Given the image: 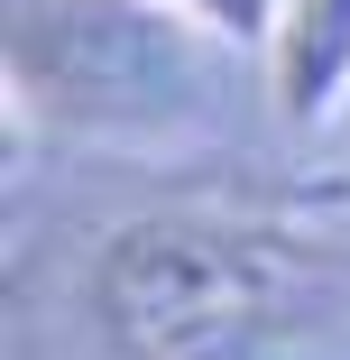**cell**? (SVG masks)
Instances as JSON below:
<instances>
[{"label":"cell","instance_id":"cell-1","mask_svg":"<svg viewBox=\"0 0 350 360\" xmlns=\"http://www.w3.org/2000/svg\"><path fill=\"white\" fill-rule=\"evenodd\" d=\"M10 111L102 148H184L240 93V46L166 0H0Z\"/></svg>","mask_w":350,"mask_h":360},{"label":"cell","instance_id":"cell-2","mask_svg":"<svg viewBox=\"0 0 350 360\" xmlns=\"http://www.w3.org/2000/svg\"><path fill=\"white\" fill-rule=\"evenodd\" d=\"M286 250L203 212L120 222L93 259V314L129 360H249L267 333H286Z\"/></svg>","mask_w":350,"mask_h":360},{"label":"cell","instance_id":"cell-3","mask_svg":"<svg viewBox=\"0 0 350 360\" xmlns=\"http://www.w3.org/2000/svg\"><path fill=\"white\" fill-rule=\"evenodd\" d=\"M267 102L276 120H323L350 93V0H286V19L267 37Z\"/></svg>","mask_w":350,"mask_h":360},{"label":"cell","instance_id":"cell-4","mask_svg":"<svg viewBox=\"0 0 350 360\" xmlns=\"http://www.w3.org/2000/svg\"><path fill=\"white\" fill-rule=\"evenodd\" d=\"M166 10H184V19H203L222 46H240V56H267V37H276V19H286V0H166Z\"/></svg>","mask_w":350,"mask_h":360}]
</instances>
